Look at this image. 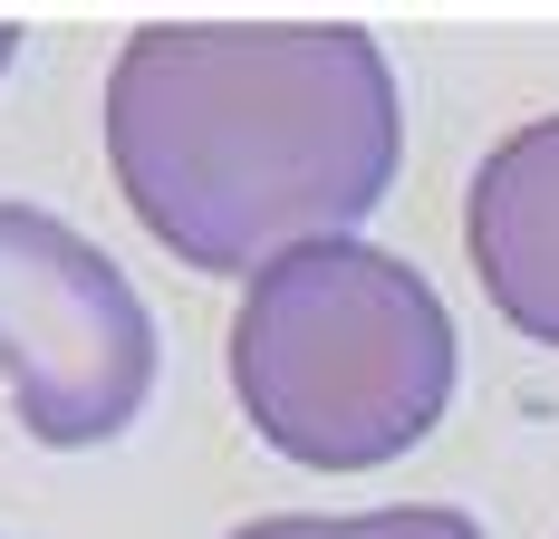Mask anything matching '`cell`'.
<instances>
[{"label": "cell", "mask_w": 559, "mask_h": 539, "mask_svg": "<svg viewBox=\"0 0 559 539\" xmlns=\"http://www.w3.org/2000/svg\"><path fill=\"white\" fill-rule=\"evenodd\" d=\"M231 539H483L473 511H435V501H395V511H347V520H251Z\"/></svg>", "instance_id": "5"}, {"label": "cell", "mask_w": 559, "mask_h": 539, "mask_svg": "<svg viewBox=\"0 0 559 539\" xmlns=\"http://www.w3.org/2000/svg\"><path fill=\"white\" fill-rule=\"evenodd\" d=\"M463 251H473L483 299L521 337L559 347V116H531L521 135H502L473 164Z\"/></svg>", "instance_id": "4"}, {"label": "cell", "mask_w": 559, "mask_h": 539, "mask_svg": "<svg viewBox=\"0 0 559 539\" xmlns=\"http://www.w3.org/2000/svg\"><path fill=\"white\" fill-rule=\"evenodd\" d=\"M0 385L49 453L116 443L155 395V319L135 279L39 203H0Z\"/></svg>", "instance_id": "3"}, {"label": "cell", "mask_w": 559, "mask_h": 539, "mask_svg": "<svg viewBox=\"0 0 559 539\" xmlns=\"http://www.w3.org/2000/svg\"><path fill=\"white\" fill-rule=\"evenodd\" d=\"M10 58H20V20H0V68H10Z\"/></svg>", "instance_id": "6"}, {"label": "cell", "mask_w": 559, "mask_h": 539, "mask_svg": "<svg viewBox=\"0 0 559 539\" xmlns=\"http://www.w3.org/2000/svg\"><path fill=\"white\" fill-rule=\"evenodd\" d=\"M223 357L251 433L309 472H377L453 405L444 299L377 241H309L241 279Z\"/></svg>", "instance_id": "2"}, {"label": "cell", "mask_w": 559, "mask_h": 539, "mask_svg": "<svg viewBox=\"0 0 559 539\" xmlns=\"http://www.w3.org/2000/svg\"><path fill=\"white\" fill-rule=\"evenodd\" d=\"M395 155V68L347 20H155L107 68L116 193L203 279L347 241Z\"/></svg>", "instance_id": "1"}]
</instances>
